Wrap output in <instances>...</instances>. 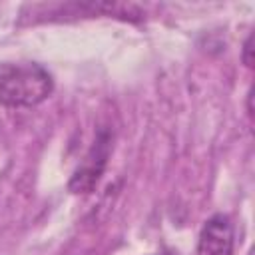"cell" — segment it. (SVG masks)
Masks as SVG:
<instances>
[{"label": "cell", "mask_w": 255, "mask_h": 255, "mask_svg": "<svg viewBox=\"0 0 255 255\" xmlns=\"http://www.w3.org/2000/svg\"><path fill=\"white\" fill-rule=\"evenodd\" d=\"M110 153H112V131L102 128L98 131L90 151L86 153L84 161L74 171V175L68 183V189L72 193H92L108 165Z\"/></svg>", "instance_id": "2"}, {"label": "cell", "mask_w": 255, "mask_h": 255, "mask_svg": "<svg viewBox=\"0 0 255 255\" xmlns=\"http://www.w3.org/2000/svg\"><path fill=\"white\" fill-rule=\"evenodd\" d=\"M54 92L52 74L38 62H0V106L34 108Z\"/></svg>", "instance_id": "1"}, {"label": "cell", "mask_w": 255, "mask_h": 255, "mask_svg": "<svg viewBox=\"0 0 255 255\" xmlns=\"http://www.w3.org/2000/svg\"><path fill=\"white\" fill-rule=\"evenodd\" d=\"M241 60L247 68H253V34H249L245 38V44H243V52H241Z\"/></svg>", "instance_id": "4"}, {"label": "cell", "mask_w": 255, "mask_h": 255, "mask_svg": "<svg viewBox=\"0 0 255 255\" xmlns=\"http://www.w3.org/2000/svg\"><path fill=\"white\" fill-rule=\"evenodd\" d=\"M251 102H253V88H249V92H247V116L249 118H253V106H251Z\"/></svg>", "instance_id": "5"}, {"label": "cell", "mask_w": 255, "mask_h": 255, "mask_svg": "<svg viewBox=\"0 0 255 255\" xmlns=\"http://www.w3.org/2000/svg\"><path fill=\"white\" fill-rule=\"evenodd\" d=\"M235 245V231L229 215L215 213L211 215L197 237L195 255H233Z\"/></svg>", "instance_id": "3"}, {"label": "cell", "mask_w": 255, "mask_h": 255, "mask_svg": "<svg viewBox=\"0 0 255 255\" xmlns=\"http://www.w3.org/2000/svg\"><path fill=\"white\" fill-rule=\"evenodd\" d=\"M249 255H253V253H249Z\"/></svg>", "instance_id": "6"}]
</instances>
